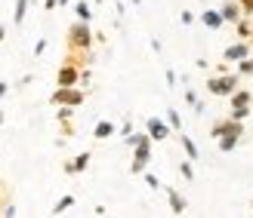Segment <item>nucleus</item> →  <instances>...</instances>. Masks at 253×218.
<instances>
[{
  "mask_svg": "<svg viewBox=\"0 0 253 218\" xmlns=\"http://www.w3.org/2000/svg\"><path fill=\"white\" fill-rule=\"evenodd\" d=\"M124 142L133 148L130 172H133V175H142V172L148 169V160H151V142H155V138H151L148 132H130V135L124 138Z\"/></svg>",
  "mask_w": 253,
  "mask_h": 218,
  "instance_id": "f257e3e1",
  "label": "nucleus"
},
{
  "mask_svg": "<svg viewBox=\"0 0 253 218\" xmlns=\"http://www.w3.org/2000/svg\"><path fill=\"white\" fill-rule=\"evenodd\" d=\"M65 37H68L65 46H68V49H81V53H90L93 43H96V34L90 31V22H81V19L68 28Z\"/></svg>",
  "mask_w": 253,
  "mask_h": 218,
  "instance_id": "f03ea898",
  "label": "nucleus"
},
{
  "mask_svg": "<svg viewBox=\"0 0 253 218\" xmlns=\"http://www.w3.org/2000/svg\"><path fill=\"white\" fill-rule=\"evenodd\" d=\"M238 86H241V74H232V71H219L216 77H207V93L219 98H229Z\"/></svg>",
  "mask_w": 253,
  "mask_h": 218,
  "instance_id": "7ed1b4c3",
  "label": "nucleus"
},
{
  "mask_svg": "<svg viewBox=\"0 0 253 218\" xmlns=\"http://www.w3.org/2000/svg\"><path fill=\"white\" fill-rule=\"evenodd\" d=\"M84 98H86V93L84 89H78V86H56V93L49 95V101L59 108V105H71V108H78V105H84Z\"/></svg>",
  "mask_w": 253,
  "mask_h": 218,
  "instance_id": "20e7f679",
  "label": "nucleus"
},
{
  "mask_svg": "<svg viewBox=\"0 0 253 218\" xmlns=\"http://www.w3.org/2000/svg\"><path fill=\"white\" fill-rule=\"evenodd\" d=\"M222 135H238V138H244V120H235V117L216 120V123L210 126V138H222Z\"/></svg>",
  "mask_w": 253,
  "mask_h": 218,
  "instance_id": "39448f33",
  "label": "nucleus"
},
{
  "mask_svg": "<svg viewBox=\"0 0 253 218\" xmlns=\"http://www.w3.org/2000/svg\"><path fill=\"white\" fill-rule=\"evenodd\" d=\"M81 83V68L74 62H62L56 71V86H78Z\"/></svg>",
  "mask_w": 253,
  "mask_h": 218,
  "instance_id": "423d86ee",
  "label": "nucleus"
},
{
  "mask_svg": "<svg viewBox=\"0 0 253 218\" xmlns=\"http://www.w3.org/2000/svg\"><path fill=\"white\" fill-rule=\"evenodd\" d=\"M145 132L155 138V142H167V138L173 135V126L167 120H161V117H148L145 120Z\"/></svg>",
  "mask_w": 253,
  "mask_h": 218,
  "instance_id": "0eeeda50",
  "label": "nucleus"
},
{
  "mask_svg": "<svg viewBox=\"0 0 253 218\" xmlns=\"http://www.w3.org/2000/svg\"><path fill=\"white\" fill-rule=\"evenodd\" d=\"M250 49H253V43H247V40L229 43V46H225V53H222V59L232 65V62H241V59H247V56H250Z\"/></svg>",
  "mask_w": 253,
  "mask_h": 218,
  "instance_id": "6e6552de",
  "label": "nucleus"
},
{
  "mask_svg": "<svg viewBox=\"0 0 253 218\" xmlns=\"http://www.w3.org/2000/svg\"><path fill=\"white\" fill-rule=\"evenodd\" d=\"M219 12H222V19L229 25H238V19H244V9H241L238 0H225V3L219 6Z\"/></svg>",
  "mask_w": 253,
  "mask_h": 218,
  "instance_id": "1a4fd4ad",
  "label": "nucleus"
},
{
  "mask_svg": "<svg viewBox=\"0 0 253 218\" xmlns=\"http://www.w3.org/2000/svg\"><path fill=\"white\" fill-rule=\"evenodd\" d=\"M164 190H167V200H170V212H173V215H182V212L188 209V200H185L176 187H164Z\"/></svg>",
  "mask_w": 253,
  "mask_h": 218,
  "instance_id": "9d476101",
  "label": "nucleus"
},
{
  "mask_svg": "<svg viewBox=\"0 0 253 218\" xmlns=\"http://www.w3.org/2000/svg\"><path fill=\"white\" fill-rule=\"evenodd\" d=\"M86 166H90V151H84V154H78L74 160H68L62 169H65V175H78V172H84Z\"/></svg>",
  "mask_w": 253,
  "mask_h": 218,
  "instance_id": "9b49d317",
  "label": "nucleus"
},
{
  "mask_svg": "<svg viewBox=\"0 0 253 218\" xmlns=\"http://www.w3.org/2000/svg\"><path fill=\"white\" fill-rule=\"evenodd\" d=\"M201 22H204L207 25V28H213V31H216V28H222V25H225V19H222V12L219 9H204V12H201Z\"/></svg>",
  "mask_w": 253,
  "mask_h": 218,
  "instance_id": "f8f14e48",
  "label": "nucleus"
},
{
  "mask_svg": "<svg viewBox=\"0 0 253 218\" xmlns=\"http://www.w3.org/2000/svg\"><path fill=\"white\" fill-rule=\"evenodd\" d=\"M229 101H232V108H244V105H253V89H241V86H238L235 93L229 95Z\"/></svg>",
  "mask_w": 253,
  "mask_h": 218,
  "instance_id": "ddd939ff",
  "label": "nucleus"
},
{
  "mask_svg": "<svg viewBox=\"0 0 253 218\" xmlns=\"http://www.w3.org/2000/svg\"><path fill=\"white\" fill-rule=\"evenodd\" d=\"M111 135H115V123H111V120H99L96 129H93V138H111Z\"/></svg>",
  "mask_w": 253,
  "mask_h": 218,
  "instance_id": "4468645a",
  "label": "nucleus"
},
{
  "mask_svg": "<svg viewBox=\"0 0 253 218\" xmlns=\"http://www.w3.org/2000/svg\"><path fill=\"white\" fill-rule=\"evenodd\" d=\"M179 145H182V151H185V157L192 160V163H195V160L201 157V151H198V145H195V142H192V138H188V135H179Z\"/></svg>",
  "mask_w": 253,
  "mask_h": 218,
  "instance_id": "2eb2a0df",
  "label": "nucleus"
},
{
  "mask_svg": "<svg viewBox=\"0 0 253 218\" xmlns=\"http://www.w3.org/2000/svg\"><path fill=\"white\" fill-rule=\"evenodd\" d=\"M28 6H31V0H16V9H12V22H16V28L25 22V16H28Z\"/></svg>",
  "mask_w": 253,
  "mask_h": 218,
  "instance_id": "dca6fc26",
  "label": "nucleus"
},
{
  "mask_svg": "<svg viewBox=\"0 0 253 218\" xmlns=\"http://www.w3.org/2000/svg\"><path fill=\"white\" fill-rule=\"evenodd\" d=\"M74 12H78L81 22H90L93 19V6L86 3V0H74Z\"/></svg>",
  "mask_w": 253,
  "mask_h": 218,
  "instance_id": "f3484780",
  "label": "nucleus"
},
{
  "mask_svg": "<svg viewBox=\"0 0 253 218\" xmlns=\"http://www.w3.org/2000/svg\"><path fill=\"white\" fill-rule=\"evenodd\" d=\"M238 142H241L238 135H222V138H219V151H222V154H232V151L238 148Z\"/></svg>",
  "mask_w": 253,
  "mask_h": 218,
  "instance_id": "a211bd4d",
  "label": "nucleus"
},
{
  "mask_svg": "<svg viewBox=\"0 0 253 218\" xmlns=\"http://www.w3.org/2000/svg\"><path fill=\"white\" fill-rule=\"evenodd\" d=\"M238 37H244V40H250V34H253V25H250V19L244 16V19H238Z\"/></svg>",
  "mask_w": 253,
  "mask_h": 218,
  "instance_id": "6ab92c4d",
  "label": "nucleus"
},
{
  "mask_svg": "<svg viewBox=\"0 0 253 218\" xmlns=\"http://www.w3.org/2000/svg\"><path fill=\"white\" fill-rule=\"evenodd\" d=\"M9 203H12V200H9V185L0 178V215H3V209L9 206Z\"/></svg>",
  "mask_w": 253,
  "mask_h": 218,
  "instance_id": "aec40b11",
  "label": "nucleus"
},
{
  "mask_svg": "<svg viewBox=\"0 0 253 218\" xmlns=\"http://www.w3.org/2000/svg\"><path fill=\"white\" fill-rule=\"evenodd\" d=\"M71 206H74V197H71V194H65V197H62V200L56 203V206H53V215H62V212L71 209Z\"/></svg>",
  "mask_w": 253,
  "mask_h": 218,
  "instance_id": "412c9836",
  "label": "nucleus"
},
{
  "mask_svg": "<svg viewBox=\"0 0 253 218\" xmlns=\"http://www.w3.org/2000/svg\"><path fill=\"white\" fill-rule=\"evenodd\" d=\"M167 123L173 126V129H176V132H179V129H182V114H179V111H176V108H170V111H167Z\"/></svg>",
  "mask_w": 253,
  "mask_h": 218,
  "instance_id": "4be33fe9",
  "label": "nucleus"
},
{
  "mask_svg": "<svg viewBox=\"0 0 253 218\" xmlns=\"http://www.w3.org/2000/svg\"><path fill=\"white\" fill-rule=\"evenodd\" d=\"M238 74H241V77H253V59L250 56L238 62Z\"/></svg>",
  "mask_w": 253,
  "mask_h": 218,
  "instance_id": "5701e85b",
  "label": "nucleus"
},
{
  "mask_svg": "<svg viewBox=\"0 0 253 218\" xmlns=\"http://www.w3.org/2000/svg\"><path fill=\"white\" fill-rule=\"evenodd\" d=\"M250 114H253V105H244V108H232L229 117H235V120H247Z\"/></svg>",
  "mask_w": 253,
  "mask_h": 218,
  "instance_id": "b1692460",
  "label": "nucleus"
},
{
  "mask_svg": "<svg viewBox=\"0 0 253 218\" xmlns=\"http://www.w3.org/2000/svg\"><path fill=\"white\" fill-rule=\"evenodd\" d=\"M179 175L185 178V182H192V178H195V166H192V160H185V163H179Z\"/></svg>",
  "mask_w": 253,
  "mask_h": 218,
  "instance_id": "393cba45",
  "label": "nucleus"
},
{
  "mask_svg": "<svg viewBox=\"0 0 253 218\" xmlns=\"http://www.w3.org/2000/svg\"><path fill=\"white\" fill-rule=\"evenodd\" d=\"M142 175H145V185H148V187H155V190L161 187V182H158V175H151V172H142Z\"/></svg>",
  "mask_w": 253,
  "mask_h": 218,
  "instance_id": "a878e982",
  "label": "nucleus"
},
{
  "mask_svg": "<svg viewBox=\"0 0 253 218\" xmlns=\"http://www.w3.org/2000/svg\"><path fill=\"white\" fill-rule=\"evenodd\" d=\"M185 101H188V105H198V93H195V89H185Z\"/></svg>",
  "mask_w": 253,
  "mask_h": 218,
  "instance_id": "bb28decb",
  "label": "nucleus"
},
{
  "mask_svg": "<svg viewBox=\"0 0 253 218\" xmlns=\"http://www.w3.org/2000/svg\"><path fill=\"white\" fill-rule=\"evenodd\" d=\"M130 132H133V120H130V117H126V120H124V126H121V135L126 138V135H130Z\"/></svg>",
  "mask_w": 253,
  "mask_h": 218,
  "instance_id": "cd10ccee",
  "label": "nucleus"
},
{
  "mask_svg": "<svg viewBox=\"0 0 253 218\" xmlns=\"http://www.w3.org/2000/svg\"><path fill=\"white\" fill-rule=\"evenodd\" d=\"M241 3V9H244V16H253V0H238Z\"/></svg>",
  "mask_w": 253,
  "mask_h": 218,
  "instance_id": "c85d7f7f",
  "label": "nucleus"
},
{
  "mask_svg": "<svg viewBox=\"0 0 253 218\" xmlns=\"http://www.w3.org/2000/svg\"><path fill=\"white\" fill-rule=\"evenodd\" d=\"M179 22H182V25H192V22H195V12H188V9H182V16H179Z\"/></svg>",
  "mask_w": 253,
  "mask_h": 218,
  "instance_id": "c756f323",
  "label": "nucleus"
},
{
  "mask_svg": "<svg viewBox=\"0 0 253 218\" xmlns=\"http://www.w3.org/2000/svg\"><path fill=\"white\" fill-rule=\"evenodd\" d=\"M46 53V40H37L34 43V56H43Z\"/></svg>",
  "mask_w": 253,
  "mask_h": 218,
  "instance_id": "7c9ffc66",
  "label": "nucleus"
},
{
  "mask_svg": "<svg viewBox=\"0 0 253 218\" xmlns=\"http://www.w3.org/2000/svg\"><path fill=\"white\" fill-rule=\"evenodd\" d=\"M6 93H9V83H6V80H0V98H6Z\"/></svg>",
  "mask_w": 253,
  "mask_h": 218,
  "instance_id": "2f4dec72",
  "label": "nucleus"
},
{
  "mask_svg": "<svg viewBox=\"0 0 253 218\" xmlns=\"http://www.w3.org/2000/svg\"><path fill=\"white\" fill-rule=\"evenodd\" d=\"M167 83L176 86V71H173V68H167Z\"/></svg>",
  "mask_w": 253,
  "mask_h": 218,
  "instance_id": "473e14b6",
  "label": "nucleus"
},
{
  "mask_svg": "<svg viewBox=\"0 0 253 218\" xmlns=\"http://www.w3.org/2000/svg\"><path fill=\"white\" fill-rule=\"evenodd\" d=\"M59 6V0H43V9H56Z\"/></svg>",
  "mask_w": 253,
  "mask_h": 218,
  "instance_id": "72a5a7b5",
  "label": "nucleus"
},
{
  "mask_svg": "<svg viewBox=\"0 0 253 218\" xmlns=\"http://www.w3.org/2000/svg\"><path fill=\"white\" fill-rule=\"evenodd\" d=\"M6 40V28H3V25H0V43H3Z\"/></svg>",
  "mask_w": 253,
  "mask_h": 218,
  "instance_id": "f704fd0d",
  "label": "nucleus"
},
{
  "mask_svg": "<svg viewBox=\"0 0 253 218\" xmlns=\"http://www.w3.org/2000/svg\"><path fill=\"white\" fill-rule=\"evenodd\" d=\"M3 120H6V114H3V108H0V126H3Z\"/></svg>",
  "mask_w": 253,
  "mask_h": 218,
  "instance_id": "c9c22d12",
  "label": "nucleus"
},
{
  "mask_svg": "<svg viewBox=\"0 0 253 218\" xmlns=\"http://www.w3.org/2000/svg\"><path fill=\"white\" fill-rule=\"evenodd\" d=\"M130 3H133V6H139V3H142V0H130Z\"/></svg>",
  "mask_w": 253,
  "mask_h": 218,
  "instance_id": "e433bc0d",
  "label": "nucleus"
},
{
  "mask_svg": "<svg viewBox=\"0 0 253 218\" xmlns=\"http://www.w3.org/2000/svg\"><path fill=\"white\" fill-rule=\"evenodd\" d=\"M250 43H253V34H250Z\"/></svg>",
  "mask_w": 253,
  "mask_h": 218,
  "instance_id": "4c0bfd02",
  "label": "nucleus"
},
{
  "mask_svg": "<svg viewBox=\"0 0 253 218\" xmlns=\"http://www.w3.org/2000/svg\"><path fill=\"white\" fill-rule=\"evenodd\" d=\"M96 3H102V0H96Z\"/></svg>",
  "mask_w": 253,
  "mask_h": 218,
  "instance_id": "58836bf2",
  "label": "nucleus"
},
{
  "mask_svg": "<svg viewBox=\"0 0 253 218\" xmlns=\"http://www.w3.org/2000/svg\"><path fill=\"white\" fill-rule=\"evenodd\" d=\"M250 89H253V83H250Z\"/></svg>",
  "mask_w": 253,
  "mask_h": 218,
  "instance_id": "ea45409f",
  "label": "nucleus"
}]
</instances>
